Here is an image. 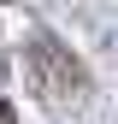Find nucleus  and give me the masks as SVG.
I'll return each mask as SVG.
<instances>
[{
    "mask_svg": "<svg viewBox=\"0 0 118 124\" xmlns=\"http://www.w3.org/2000/svg\"><path fill=\"white\" fill-rule=\"evenodd\" d=\"M18 65H24V83L36 89L41 101H53V106H71V101L88 95V71H83V59L71 53L59 36H47V30H36V36L24 41Z\"/></svg>",
    "mask_w": 118,
    "mask_h": 124,
    "instance_id": "nucleus-1",
    "label": "nucleus"
},
{
    "mask_svg": "<svg viewBox=\"0 0 118 124\" xmlns=\"http://www.w3.org/2000/svg\"><path fill=\"white\" fill-rule=\"evenodd\" d=\"M0 124H12V106H0Z\"/></svg>",
    "mask_w": 118,
    "mask_h": 124,
    "instance_id": "nucleus-2",
    "label": "nucleus"
}]
</instances>
